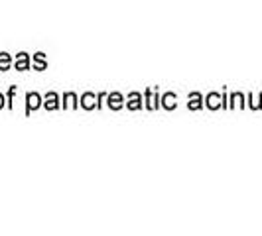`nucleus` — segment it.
Returning a JSON list of instances; mask_svg holds the SVG:
<instances>
[{"label": "nucleus", "instance_id": "f257e3e1", "mask_svg": "<svg viewBox=\"0 0 262 236\" xmlns=\"http://www.w3.org/2000/svg\"><path fill=\"white\" fill-rule=\"evenodd\" d=\"M8 63H10L8 55H0V67H2V69H6V67H8Z\"/></svg>", "mask_w": 262, "mask_h": 236}, {"label": "nucleus", "instance_id": "f03ea898", "mask_svg": "<svg viewBox=\"0 0 262 236\" xmlns=\"http://www.w3.org/2000/svg\"><path fill=\"white\" fill-rule=\"evenodd\" d=\"M0 106H2V97H0Z\"/></svg>", "mask_w": 262, "mask_h": 236}]
</instances>
